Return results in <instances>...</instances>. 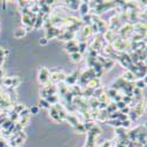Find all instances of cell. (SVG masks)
Returning a JSON list of instances; mask_svg holds the SVG:
<instances>
[{"instance_id": "1", "label": "cell", "mask_w": 147, "mask_h": 147, "mask_svg": "<svg viewBox=\"0 0 147 147\" xmlns=\"http://www.w3.org/2000/svg\"><path fill=\"white\" fill-rule=\"evenodd\" d=\"M40 44H43V45H46V44H47V39H46V38H43V39H40Z\"/></svg>"}, {"instance_id": "2", "label": "cell", "mask_w": 147, "mask_h": 147, "mask_svg": "<svg viewBox=\"0 0 147 147\" xmlns=\"http://www.w3.org/2000/svg\"><path fill=\"white\" fill-rule=\"evenodd\" d=\"M31 111H32L33 113H37V112H38V108H37V107H34V108H32Z\"/></svg>"}]
</instances>
